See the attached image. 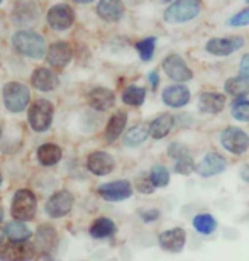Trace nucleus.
Instances as JSON below:
<instances>
[{"label": "nucleus", "mask_w": 249, "mask_h": 261, "mask_svg": "<svg viewBox=\"0 0 249 261\" xmlns=\"http://www.w3.org/2000/svg\"><path fill=\"white\" fill-rule=\"evenodd\" d=\"M2 219H4V211L0 208V221H2Z\"/></svg>", "instance_id": "obj_44"}, {"label": "nucleus", "mask_w": 249, "mask_h": 261, "mask_svg": "<svg viewBox=\"0 0 249 261\" xmlns=\"http://www.w3.org/2000/svg\"><path fill=\"white\" fill-rule=\"evenodd\" d=\"M249 24V9L241 10L239 14L232 15L229 19V25H234V28H239V25H247Z\"/></svg>", "instance_id": "obj_36"}, {"label": "nucleus", "mask_w": 249, "mask_h": 261, "mask_svg": "<svg viewBox=\"0 0 249 261\" xmlns=\"http://www.w3.org/2000/svg\"><path fill=\"white\" fill-rule=\"evenodd\" d=\"M73 20H75V12H73V9L66 4L54 5L48 12V24L56 31H65L71 28Z\"/></svg>", "instance_id": "obj_8"}, {"label": "nucleus", "mask_w": 249, "mask_h": 261, "mask_svg": "<svg viewBox=\"0 0 249 261\" xmlns=\"http://www.w3.org/2000/svg\"><path fill=\"white\" fill-rule=\"evenodd\" d=\"M154 48H156V38H146L139 41L136 44V49L143 61H149L154 55Z\"/></svg>", "instance_id": "obj_32"}, {"label": "nucleus", "mask_w": 249, "mask_h": 261, "mask_svg": "<svg viewBox=\"0 0 249 261\" xmlns=\"http://www.w3.org/2000/svg\"><path fill=\"white\" fill-rule=\"evenodd\" d=\"M200 2L199 0H178L173 5H170L164 12V20L171 24L186 22V20L195 19L200 14Z\"/></svg>", "instance_id": "obj_2"}, {"label": "nucleus", "mask_w": 249, "mask_h": 261, "mask_svg": "<svg viewBox=\"0 0 249 261\" xmlns=\"http://www.w3.org/2000/svg\"><path fill=\"white\" fill-rule=\"evenodd\" d=\"M114 232H116V224H114L110 219H105V217L97 219L90 227V234L95 239L110 238Z\"/></svg>", "instance_id": "obj_27"}, {"label": "nucleus", "mask_w": 249, "mask_h": 261, "mask_svg": "<svg viewBox=\"0 0 249 261\" xmlns=\"http://www.w3.org/2000/svg\"><path fill=\"white\" fill-rule=\"evenodd\" d=\"M149 134H151L149 126H146V124H137V126H134L131 130H127L126 138H124V143H126V146L134 148V146L143 144Z\"/></svg>", "instance_id": "obj_26"}, {"label": "nucleus", "mask_w": 249, "mask_h": 261, "mask_svg": "<svg viewBox=\"0 0 249 261\" xmlns=\"http://www.w3.org/2000/svg\"><path fill=\"white\" fill-rule=\"evenodd\" d=\"M163 70L170 78H173L175 82H188L193 73L183 60L178 55H170L168 58H164L163 61Z\"/></svg>", "instance_id": "obj_11"}, {"label": "nucleus", "mask_w": 249, "mask_h": 261, "mask_svg": "<svg viewBox=\"0 0 249 261\" xmlns=\"http://www.w3.org/2000/svg\"><path fill=\"white\" fill-rule=\"evenodd\" d=\"M53 103L41 98V100H36L29 109V124L31 127L38 133H44L48 130L51 122H53Z\"/></svg>", "instance_id": "obj_4"}, {"label": "nucleus", "mask_w": 249, "mask_h": 261, "mask_svg": "<svg viewBox=\"0 0 249 261\" xmlns=\"http://www.w3.org/2000/svg\"><path fill=\"white\" fill-rule=\"evenodd\" d=\"M137 190L143 192V194H151V192L154 190V185L151 178H139L137 180Z\"/></svg>", "instance_id": "obj_38"}, {"label": "nucleus", "mask_w": 249, "mask_h": 261, "mask_svg": "<svg viewBox=\"0 0 249 261\" xmlns=\"http://www.w3.org/2000/svg\"><path fill=\"white\" fill-rule=\"evenodd\" d=\"M14 48L29 58H43L46 53V44L43 36L33 31H19L12 38Z\"/></svg>", "instance_id": "obj_1"}, {"label": "nucleus", "mask_w": 249, "mask_h": 261, "mask_svg": "<svg viewBox=\"0 0 249 261\" xmlns=\"http://www.w3.org/2000/svg\"><path fill=\"white\" fill-rule=\"evenodd\" d=\"M232 116L237 121L249 122V102L247 100H237L232 103Z\"/></svg>", "instance_id": "obj_34"}, {"label": "nucleus", "mask_w": 249, "mask_h": 261, "mask_svg": "<svg viewBox=\"0 0 249 261\" xmlns=\"http://www.w3.org/2000/svg\"><path fill=\"white\" fill-rule=\"evenodd\" d=\"M242 44H244V39L241 36H236V38H214L207 43L205 49L214 56H229L234 51L241 49Z\"/></svg>", "instance_id": "obj_10"}, {"label": "nucleus", "mask_w": 249, "mask_h": 261, "mask_svg": "<svg viewBox=\"0 0 249 261\" xmlns=\"http://www.w3.org/2000/svg\"><path fill=\"white\" fill-rule=\"evenodd\" d=\"M246 2H247V4H249V0H246Z\"/></svg>", "instance_id": "obj_49"}, {"label": "nucleus", "mask_w": 249, "mask_h": 261, "mask_svg": "<svg viewBox=\"0 0 249 261\" xmlns=\"http://www.w3.org/2000/svg\"><path fill=\"white\" fill-rule=\"evenodd\" d=\"M5 234L12 241H27L31 236V229L27 226H24V222L15 221V222H9L5 226Z\"/></svg>", "instance_id": "obj_28"}, {"label": "nucleus", "mask_w": 249, "mask_h": 261, "mask_svg": "<svg viewBox=\"0 0 249 261\" xmlns=\"http://www.w3.org/2000/svg\"><path fill=\"white\" fill-rule=\"evenodd\" d=\"M29 88L17 82H10L4 87V102L10 112H22L29 103Z\"/></svg>", "instance_id": "obj_3"}, {"label": "nucleus", "mask_w": 249, "mask_h": 261, "mask_svg": "<svg viewBox=\"0 0 249 261\" xmlns=\"http://www.w3.org/2000/svg\"><path fill=\"white\" fill-rule=\"evenodd\" d=\"M185 241H186V234L180 227L170 229V231H166L159 236V244L168 253H178L185 246Z\"/></svg>", "instance_id": "obj_14"}, {"label": "nucleus", "mask_w": 249, "mask_h": 261, "mask_svg": "<svg viewBox=\"0 0 249 261\" xmlns=\"http://www.w3.org/2000/svg\"><path fill=\"white\" fill-rule=\"evenodd\" d=\"M0 184H2V175H0Z\"/></svg>", "instance_id": "obj_46"}, {"label": "nucleus", "mask_w": 249, "mask_h": 261, "mask_svg": "<svg viewBox=\"0 0 249 261\" xmlns=\"http://www.w3.org/2000/svg\"><path fill=\"white\" fill-rule=\"evenodd\" d=\"M224 168H226V160L220 154L210 153L204 156V160L197 166V171H199L200 176H214L217 173H220V171H224Z\"/></svg>", "instance_id": "obj_17"}, {"label": "nucleus", "mask_w": 249, "mask_h": 261, "mask_svg": "<svg viewBox=\"0 0 249 261\" xmlns=\"http://www.w3.org/2000/svg\"><path fill=\"white\" fill-rule=\"evenodd\" d=\"M146 98V90L141 87H127L122 93V100L127 103V106H141Z\"/></svg>", "instance_id": "obj_30"}, {"label": "nucleus", "mask_w": 249, "mask_h": 261, "mask_svg": "<svg viewBox=\"0 0 249 261\" xmlns=\"http://www.w3.org/2000/svg\"><path fill=\"white\" fill-rule=\"evenodd\" d=\"M226 92L234 97L247 95L249 93V76L239 75V76L229 78V80L226 82Z\"/></svg>", "instance_id": "obj_25"}, {"label": "nucleus", "mask_w": 249, "mask_h": 261, "mask_svg": "<svg viewBox=\"0 0 249 261\" xmlns=\"http://www.w3.org/2000/svg\"><path fill=\"white\" fill-rule=\"evenodd\" d=\"M36 254V248L29 241H12L5 244L0 251V258L4 261H29Z\"/></svg>", "instance_id": "obj_6"}, {"label": "nucleus", "mask_w": 249, "mask_h": 261, "mask_svg": "<svg viewBox=\"0 0 249 261\" xmlns=\"http://www.w3.org/2000/svg\"><path fill=\"white\" fill-rule=\"evenodd\" d=\"M241 75L249 76V55L242 56V60H241Z\"/></svg>", "instance_id": "obj_39"}, {"label": "nucleus", "mask_w": 249, "mask_h": 261, "mask_svg": "<svg viewBox=\"0 0 249 261\" xmlns=\"http://www.w3.org/2000/svg\"><path fill=\"white\" fill-rule=\"evenodd\" d=\"M0 2H2V0H0Z\"/></svg>", "instance_id": "obj_50"}, {"label": "nucleus", "mask_w": 249, "mask_h": 261, "mask_svg": "<svg viewBox=\"0 0 249 261\" xmlns=\"http://www.w3.org/2000/svg\"><path fill=\"white\" fill-rule=\"evenodd\" d=\"M149 83H151V87H153V88H156V87H158V73H156V71L149 73Z\"/></svg>", "instance_id": "obj_41"}, {"label": "nucleus", "mask_w": 249, "mask_h": 261, "mask_svg": "<svg viewBox=\"0 0 249 261\" xmlns=\"http://www.w3.org/2000/svg\"><path fill=\"white\" fill-rule=\"evenodd\" d=\"M71 207H73V195L66 190H61V192H56L54 195H51V198L46 202V212L48 216L58 219V217H63L66 216Z\"/></svg>", "instance_id": "obj_9"}, {"label": "nucleus", "mask_w": 249, "mask_h": 261, "mask_svg": "<svg viewBox=\"0 0 249 261\" xmlns=\"http://www.w3.org/2000/svg\"><path fill=\"white\" fill-rule=\"evenodd\" d=\"M149 214H146V212H143V219L144 221H154V219H158V211H148Z\"/></svg>", "instance_id": "obj_40"}, {"label": "nucleus", "mask_w": 249, "mask_h": 261, "mask_svg": "<svg viewBox=\"0 0 249 261\" xmlns=\"http://www.w3.org/2000/svg\"><path fill=\"white\" fill-rule=\"evenodd\" d=\"M163 2H171V0H163Z\"/></svg>", "instance_id": "obj_47"}, {"label": "nucleus", "mask_w": 249, "mask_h": 261, "mask_svg": "<svg viewBox=\"0 0 249 261\" xmlns=\"http://www.w3.org/2000/svg\"><path fill=\"white\" fill-rule=\"evenodd\" d=\"M38 160L41 161V165L44 166H51L56 165L61 160V149L56 144H43L38 149Z\"/></svg>", "instance_id": "obj_24"}, {"label": "nucleus", "mask_w": 249, "mask_h": 261, "mask_svg": "<svg viewBox=\"0 0 249 261\" xmlns=\"http://www.w3.org/2000/svg\"><path fill=\"white\" fill-rule=\"evenodd\" d=\"M88 102H90V106L93 109H97V111H107V109H110L114 106V102H116V95H114L112 90H108V88H93L90 92V95H88Z\"/></svg>", "instance_id": "obj_20"}, {"label": "nucleus", "mask_w": 249, "mask_h": 261, "mask_svg": "<svg viewBox=\"0 0 249 261\" xmlns=\"http://www.w3.org/2000/svg\"><path fill=\"white\" fill-rule=\"evenodd\" d=\"M76 4H88V2H92V0H75Z\"/></svg>", "instance_id": "obj_43"}, {"label": "nucleus", "mask_w": 249, "mask_h": 261, "mask_svg": "<svg viewBox=\"0 0 249 261\" xmlns=\"http://www.w3.org/2000/svg\"><path fill=\"white\" fill-rule=\"evenodd\" d=\"M193 226H195L197 231L202 232V234H210V232L215 231L217 222H215L214 217L209 216V214H202V216H197L193 219Z\"/></svg>", "instance_id": "obj_31"}, {"label": "nucleus", "mask_w": 249, "mask_h": 261, "mask_svg": "<svg viewBox=\"0 0 249 261\" xmlns=\"http://www.w3.org/2000/svg\"><path fill=\"white\" fill-rule=\"evenodd\" d=\"M56 231L51 226H43V227H39V231H38V244H39V248L43 249V251L48 253L49 249H53L54 248V244H56Z\"/></svg>", "instance_id": "obj_29"}, {"label": "nucleus", "mask_w": 249, "mask_h": 261, "mask_svg": "<svg viewBox=\"0 0 249 261\" xmlns=\"http://www.w3.org/2000/svg\"><path fill=\"white\" fill-rule=\"evenodd\" d=\"M224 106H226V97L220 95V93H204V95H200L199 107L202 112L217 114L224 109Z\"/></svg>", "instance_id": "obj_21"}, {"label": "nucleus", "mask_w": 249, "mask_h": 261, "mask_svg": "<svg viewBox=\"0 0 249 261\" xmlns=\"http://www.w3.org/2000/svg\"><path fill=\"white\" fill-rule=\"evenodd\" d=\"M36 212V197L31 190H19L15 192L12 202V216L20 222L31 221Z\"/></svg>", "instance_id": "obj_5"}, {"label": "nucleus", "mask_w": 249, "mask_h": 261, "mask_svg": "<svg viewBox=\"0 0 249 261\" xmlns=\"http://www.w3.org/2000/svg\"><path fill=\"white\" fill-rule=\"evenodd\" d=\"M175 170L181 175H190L191 171H193V160H191L188 154L183 156V158H180L178 161H176Z\"/></svg>", "instance_id": "obj_35"}, {"label": "nucleus", "mask_w": 249, "mask_h": 261, "mask_svg": "<svg viewBox=\"0 0 249 261\" xmlns=\"http://www.w3.org/2000/svg\"><path fill=\"white\" fill-rule=\"evenodd\" d=\"M71 56H73V51H71L70 44L54 43L48 49V63L54 68H65L71 61Z\"/></svg>", "instance_id": "obj_15"}, {"label": "nucleus", "mask_w": 249, "mask_h": 261, "mask_svg": "<svg viewBox=\"0 0 249 261\" xmlns=\"http://www.w3.org/2000/svg\"><path fill=\"white\" fill-rule=\"evenodd\" d=\"M114 165H116L114 163V158L110 154L103 153V151H95V153H92L88 156V161H87L88 170L98 176L110 173L114 170Z\"/></svg>", "instance_id": "obj_13"}, {"label": "nucleus", "mask_w": 249, "mask_h": 261, "mask_svg": "<svg viewBox=\"0 0 249 261\" xmlns=\"http://www.w3.org/2000/svg\"><path fill=\"white\" fill-rule=\"evenodd\" d=\"M188 100H190V92H188V88L183 85L168 87L163 92V102L170 107H175V109L183 107L188 103Z\"/></svg>", "instance_id": "obj_18"}, {"label": "nucleus", "mask_w": 249, "mask_h": 261, "mask_svg": "<svg viewBox=\"0 0 249 261\" xmlns=\"http://www.w3.org/2000/svg\"><path fill=\"white\" fill-rule=\"evenodd\" d=\"M171 127H173V116L161 114V116L153 121V124L149 126V130H151V136L154 139H163L171 130Z\"/></svg>", "instance_id": "obj_23"}, {"label": "nucleus", "mask_w": 249, "mask_h": 261, "mask_svg": "<svg viewBox=\"0 0 249 261\" xmlns=\"http://www.w3.org/2000/svg\"><path fill=\"white\" fill-rule=\"evenodd\" d=\"M241 176H242V178H244L246 181H249V166H244V168H242Z\"/></svg>", "instance_id": "obj_42"}, {"label": "nucleus", "mask_w": 249, "mask_h": 261, "mask_svg": "<svg viewBox=\"0 0 249 261\" xmlns=\"http://www.w3.org/2000/svg\"><path fill=\"white\" fill-rule=\"evenodd\" d=\"M126 122H127L126 112H117L110 117V121H108L107 129H105V139L108 141V143L116 141L119 136L122 134L124 127H126Z\"/></svg>", "instance_id": "obj_22"}, {"label": "nucleus", "mask_w": 249, "mask_h": 261, "mask_svg": "<svg viewBox=\"0 0 249 261\" xmlns=\"http://www.w3.org/2000/svg\"><path fill=\"white\" fill-rule=\"evenodd\" d=\"M98 194H100L108 202H119L126 200L132 195V187L126 180L112 181V184H105L98 187Z\"/></svg>", "instance_id": "obj_12"}, {"label": "nucleus", "mask_w": 249, "mask_h": 261, "mask_svg": "<svg viewBox=\"0 0 249 261\" xmlns=\"http://www.w3.org/2000/svg\"><path fill=\"white\" fill-rule=\"evenodd\" d=\"M149 178H151L154 187H166L170 181V173L164 166H154L151 170V176H149Z\"/></svg>", "instance_id": "obj_33"}, {"label": "nucleus", "mask_w": 249, "mask_h": 261, "mask_svg": "<svg viewBox=\"0 0 249 261\" xmlns=\"http://www.w3.org/2000/svg\"><path fill=\"white\" fill-rule=\"evenodd\" d=\"M168 153L171 158H176V160H180V158H183V156L188 154V149L185 148V146H181V144H171L170 146V149H168Z\"/></svg>", "instance_id": "obj_37"}, {"label": "nucleus", "mask_w": 249, "mask_h": 261, "mask_svg": "<svg viewBox=\"0 0 249 261\" xmlns=\"http://www.w3.org/2000/svg\"><path fill=\"white\" fill-rule=\"evenodd\" d=\"M0 136H2V127H0Z\"/></svg>", "instance_id": "obj_48"}, {"label": "nucleus", "mask_w": 249, "mask_h": 261, "mask_svg": "<svg viewBox=\"0 0 249 261\" xmlns=\"http://www.w3.org/2000/svg\"><path fill=\"white\" fill-rule=\"evenodd\" d=\"M97 14L108 22H117L124 15L122 0H100L97 5Z\"/></svg>", "instance_id": "obj_16"}, {"label": "nucleus", "mask_w": 249, "mask_h": 261, "mask_svg": "<svg viewBox=\"0 0 249 261\" xmlns=\"http://www.w3.org/2000/svg\"><path fill=\"white\" fill-rule=\"evenodd\" d=\"M0 243H2V232H0Z\"/></svg>", "instance_id": "obj_45"}, {"label": "nucleus", "mask_w": 249, "mask_h": 261, "mask_svg": "<svg viewBox=\"0 0 249 261\" xmlns=\"http://www.w3.org/2000/svg\"><path fill=\"white\" fill-rule=\"evenodd\" d=\"M222 146L234 154H241L249 148V138L244 130L237 127H227L220 136Z\"/></svg>", "instance_id": "obj_7"}, {"label": "nucleus", "mask_w": 249, "mask_h": 261, "mask_svg": "<svg viewBox=\"0 0 249 261\" xmlns=\"http://www.w3.org/2000/svg\"><path fill=\"white\" fill-rule=\"evenodd\" d=\"M33 85L41 92H51L58 87V76L49 68H38L33 73Z\"/></svg>", "instance_id": "obj_19"}]
</instances>
